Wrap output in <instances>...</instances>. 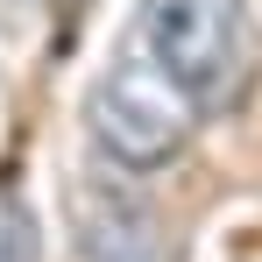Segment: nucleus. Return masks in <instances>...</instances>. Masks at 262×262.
Returning a JSON list of instances; mask_svg holds the SVG:
<instances>
[{"mask_svg":"<svg viewBox=\"0 0 262 262\" xmlns=\"http://www.w3.org/2000/svg\"><path fill=\"white\" fill-rule=\"evenodd\" d=\"M142 50L163 64L199 114H234L262 71V36L248 0H142L135 7Z\"/></svg>","mask_w":262,"mask_h":262,"instance_id":"f257e3e1","label":"nucleus"},{"mask_svg":"<svg viewBox=\"0 0 262 262\" xmlns=\"http://www.w3.org/2000/svg\"><path fill=\"white\" fill-rule=\"evenodd\" d=\"M85 128L99 142V163L128 177L170 170L177 156L191 149V128H199V106L163 78V64L142 43H128L85 92Z\"/></svg>","mask_w":262,"mask_h":262,"instance_id":"f03ea898","label":"nucleus"},{"mask_svg":"<svg viewBox=\"0 0 262 262\" xmlns=\"http://www.w3.org/2000/svg\"><path fill=\"white\" fill-rule=\"evenodd\" d=\"M71 248L78 262H170V227L128 170L85 163L71 177Z\"/></svg>","mask_w":262,"mask_h":262,"instance_id":"7ed1b4c3","label":"nucleus"},{"mask_svg":"<svg viewBox=\"0 0 262 262\" xmlns=\"http://www.w3.org/2000/svg\"><path fill=\"white\" fill-rule=\"evenodd\" d=\"M0 262H43V227L21 184H0Z\"/></svg>","mask_w":262,"mask_h":262,"instance_id":"20e7f679","label":"nucleus"}]
</instances>
